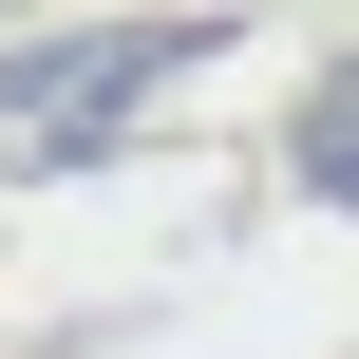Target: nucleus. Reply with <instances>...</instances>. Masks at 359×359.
<instances>
[{
    "instance_id": "nucleus-1",
    "label": "nucleus",
    "mask_w": 359,
    "mask_h": 359,
    "mask_svg": "<svg viewBox=\"0 0 359 359\" xmlns=\"http://www.w3.org/2000/svg\"><path fill=\"white\" fill-rule=\"evenodd\" d=\"M151 57H170V19H133V38H95V57H19V76H0V151H57V133H95V114H114Z\"/></svg>"
}]
</instances>
